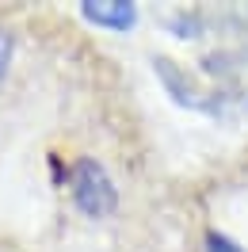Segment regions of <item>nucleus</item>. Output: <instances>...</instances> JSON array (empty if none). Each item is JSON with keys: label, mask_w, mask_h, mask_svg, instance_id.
<instances>
[{"label": "nucleus", "mask_w": 248, "mask_h": 252, "mask_svg": "<svg viewBox=\"0 0 248 252\" xmlns=\"http://www.w3.org/2000/svg\"><path fill=\"white\" fill-rule=\"evenodd\" d=\"M65 180H69V195H73V203H77L80 214H88V218H107V214H115L119 191H115L107 168H103L99 160L77 157L73 168L65 172Z\"/></svg>", "instance_id": "1"}, {"label": "nucleus", "mask_w": 248, "mask_h": 252, "mask_svg": "<svg viewBox=\"0 0 248 252\" xmlns=\"http://www.w3.org/2000/svg\"><path fill=\"white\" fill-rule=\"evenodd\" d=\"M206 252H248V249H241V245L225 233H206Z\"/></svg>", "instance_id": "3"}, {"label": "nucleus", "mask_w": 248, "mask_h": 252, "mask_svg": "<svg viewBox=\"0 0 248 252\" xmlns=\"http://www.w3.org/2000/svg\"><path fill=\"white\" fill-rule=\"evenodd\" d=\"M8 65H12V34L0 27V80L8 77Z\"/></svg>", "instance_id": "4"}, {"label": "nucleus", "mask_w": 248, "mask_h": 252, "mask_svg": "<svg viewBox=\"0 0 248 252\" xmlns=\"http://www.w3.org/2000/svg\"><path fill=\"white\" fill-rule=\"evenodd\" d=\"M84 19H92L95 27L130 31L138 23V8L126 4V0H92V4H84Z\"/></svg>", "instance_id": "2"}]
</instances>
